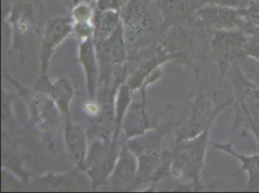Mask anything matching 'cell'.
I'll use <instances>...</instances> for the list:
<instances>
[{
    "instance_id": "6da1fadb",
    "label": "cell",
    "mask_w": 259,
    "mask_h": 193,
    "mask_svg": "<svg viewBox=\"0 0 259 193\" xmlns=\"http://www.w3.org/2000/svg\"><path fill=\"white\" fill-rule=\"evenodd\" d=\"M199 75L194 74V86L182 103L177 105L168 104L164 108L169 116L166 124L173 130V144L201 133L209 124L215 123L225 108L233 104L234 98L230 96L227 101L215 105L214 96L212 98L197 89Z\"/></svg>"
},
{
    "instance_id": "7a4b0ae2",
    "label": "cell",
    "mask_w": 259,
    "mask_h": 193,
    "mask_svg": "<svg viewBox=\"0 0 259 193\" xmlns=\"http://www.w3.org/2000/svg\"><path fill=\"white\" fill-rule=\"evenodd\" d=\"M121 23L129 54L159 43L165 32L156 0H128Z\"/></svg>"
},
{
    "instance_id": "3957f363",
    "label": "cell",
    "mask_w": 259,
    "mask_h": 193,
    "mask_svg": "<svg viewBox=\"0 0 259 193\" xmlns=\"http://www.w3.org/2000/svg\"><path fill=\"white\" fill-rule=\"evenodd\" d=\"M213 31L198 22L167 29L160 43L168 53L171 62L190 67L194 74L200 73L201 66L210 58Z\"/></svg>"
},
{
    "instance_id": "277c9868",
    "label": "cell",
    "mask_w": 259,
    "mask_h": 193,
    "mask_svg": "<svg viewBox=\"0 0 259 193\" xmlns=\"http://www.w3.org/2000/svg\"><path fill=\"white\" fill-rule=\"evenodd\" d=\"M233 89L234 118L230 134L241 129L239 134L253 133L259 144V85L244 74L240 64L234 65L227 73Z\"/></svg>"
},
{
    "instance_id": "5b68a950",
    "label": "cell",
    "mask_w": 259,
    "mask_h": 193,
    "mask_svg": "<svg viewBox=\"0 0 259 193\" xmlns=\"http://www.w3.org/2000/svg\"><path fill=\"white\" fill-rule=\"evenodd\" d=\"M214 123L209 124L198 135L173 144L170 177L175 180L190 182L194 191L205 188L201 181L206 154L211 144L210 132Z\"/></svg>"
},
{
    "instance_id": "8992f818",
    "label": "cell",
    "mask_w": 259,
    "mask_h": 193,
    "mask_svg": "<svg viewBox=\"0 0 259 193\" xmlns=\"http://www.w3.org/2000/svg\"><path fill=\"white\" fill-rule=\"evenodd\" d=\"M4 76L11 82L18 91V95L23 99L29 110L31 121L49 148H54V136L61 124L59 108L50 96L33 88L20 84L11 75Z\"/></svg>"
},
{
    "instance_id": "52a82bcc",
    "label": "cell",
    "mask_w": 259,
    "mask_h": 193,
    "mask_svg": "<svg viewBox=\"0 0 259 193\" xmlns=\"http://www.w3.org/2000/svg\"><path fill=\"white\" fill-rule=\"evenodd\" d=\"M100 67V86H119L126 81L128 46L122 23L108 39L94 42Z\"/></svg>"
},
{
    "instance_id": "ba28073f",
    "label": "cell",
    "mask_w": 259,
    "mask_h": 193,
    "mask_svg": "<svg viewBox=\"0 0 259 193\" xmlns=\"http://www.w3.org/2000/svg\"><path fill=\"white\" fill-rule=\"evenodd\" d=\"M248 34L241 29L214 31L211 40L210 59L218 66V88L234 65L248 58Z\"/></svg>"
},
{
    "instance_id": "9c48e42d",
    "label": "cell",
    "mask_w": 259,
    "mask_h": 193,
    "mask_svg": "<svg viewBox=\"0 0 259 193\" xmlns=\"http://www.w3.org/2000/svg\"><path fill=\"white\" fill-rule=\"evenodd\" d=\"M167 62H171V58L160 42L149 47L131 53L126 62L127 78L125 82L134 93L140 90L145 81L161 69L162 65Z\"/></svg>"
},
{
    "instance_id": "30bf717a",
    "label": "cell",
    "mask_w": 259,
    "mask_h": 193,
    "mask_svg": "<svg viewBox=\"0 0 259 193\" xmlns=\"http://www.w3.org/2000/svg\"><path fill=\"white\" fill-rule=\"evenodd\" d=\"M122 145V144H121ZM121 149L112 143L101 140H90L83 172L91 181V188L97 190L101 185L108 184Z\"/></svg>"
},
{
    "instance_id": "8fae6325",
    "label": "cell",
    "mask_w": 259,
    "mask_h": 193,
    "mask_svg": "<svg viewBox=\"0 0 259 193\" xmlns=\"http://www.w3.org/2000/svg\"><path fill=\"white\" fill-rule=\"evenodd\" d=\"M10 13L3 18L4 27L8 28L11 53L22 49L36 30L37 18L32 2H16Z\"/></svg>"
},
{
    "instance_id": "7c38bea8",
    "label": "cell",
    "mask_w": 259,
    "mask_h": 193,
    "mask_svg": "<svg viewBox=\"0 0 259 193\" xmlns=\"http://www.w3.org/2000/svg\"><path fill=\"white\" fill-rule=\"evenodd\" d=\"M197 22L210 31H226L241 29L246 30L248 24L245 10H237L209 3L195 10Z\"/></svg>"
},
{
    "instance_id": "4fadbf2b",
    "label": "cell",
    "mask_w": 259,
    "mask_h": 193,
    "mask_svg": "<svg viewBox=\"0 0 259 193\" xmlns=\"http://www.w3.org/2000/svg\"><path fill=\"white\" fill-rule=\"evenodd\" d=\"M162 76V71L159 69L145 81V83L140 89L141 100L132 102L130 104L122 125V135L124 140L137 137L155 127L150 124L146 112V94L147 88L158 81Z\"/></svg>"
},
{
    "instance_id": "5bb4252c",
    "label": "cell",
    "mask_w": 259,
    "mask_h": 193,
    "mask_svg": "<svg viewBox=\"0 0 259 193\" xmlns=\"http://www.w3.org/2000/svg\"><path fill=\"white\" fill-rule=\"evenodd\" d=\"M72 32L73 21L70 16L55 17L48 22L40 43L39 60L41 74H48L55 51Z\"/></svg>"
},
{
    "instance_id": "9a60e30c",
    "label": "cell",
    "mask_w": 259,
    "mask_h": 193,
    "mask_svg": "<svg viewBox=\"0 0 259 193\" xmlns=\"http://www.w3.org/2000/svg\"><path fill=\"white\" fill-rule=\"evenodd\" d=\"M84 174L77 167L64 174L48 173L42 177L33 179L28 186L32 190L41 191L84 190L87 188V181H90L89 178L84 177Z\"/></svg>"
},
{
    "instance_id": "2e32d148",
    "label": "cell",
    "mask_w": 259,
    "mask_h": 193,
    "mask_svg": "<svg viewBox=\"0 0 259 193\" xmlns=\"http://www.w3.org/2000/svg\"><path fill=\"white\" fill-rule=\"evenodd\" d=\"M33 89L50 96L63 116L68 117L70 114V108L75 96V88L72 82L65 78L58 77L53 78L48 74H41L37 77Z\"/></svg>"
},
{
    "instance_id": "e0dca14e",
    "label": "cell",
    "mask_w": 259,
    "mask_h": 193,
    "mask_svg": "<svg viewBox=\"0 0 259 193\" xmlns=\"http://www.w3.org/2000/svg\"><path fill=\"white\" fill-rule=\"evenodd\" d=\"M138 170V158L125 141L121 145L118 159L108 180L110 188L113 191H132L137 181Z\"/></svg>"
},
{
    "instance_id": "ac0fdd59",
    "label": "cell",
    "mask_w": 259,
    "mask_h": 193,
    "mask_svg": "<svg viewBox=\"0 0 259 193\" xmlns=\"http://www.w3.org/2000/svg\"><path fill=\"white\" fill-rule=\"evenodd\" d=\"M164 30L197 22L195 10L190 0H156Z\"/></svg>"
},
{
    "instance_id": "d6986e66",
    "label": "cell",
    "mask_w": 259,
    "mask_h": 193,
    "mask_svg": "<svg viewBox=\"0 0 259 193\" xmlns=\"http://www.w3.org/2000/svg\"><path fill=\"white\" fill-rule=\"evenodd\" d=\"M63 133L66 148L75 162L76 167L83 171L90 143L87 128L77 123L67 122Z\"/></svg>"
},
{
    "instance_id": "ffe728a7",
    "label": "cell",
    "mask_w": 259,
    "mask_h": 193,
    "mask_svg": "<svg viewBox=\"0 0 259 193\" xmlns=\"http://www.w3.org/2000/svg\"><path fill=\"white\" fill-rule=\"evenodd\" d=\"M77 59L85 75L88 96L94 99L100 85V67L93 39L79 42Z\"/></svg>"
},
{
    "instance_id": "44dd1931",
    "label": "cell",
    "mask_w": 259,
    "mask_h": 193,
    "mask_svg": "<svg viewBox=\"0 0 259 193\" xmlns=\"http://www.w3.org/2000/svg\"><path fill=\"white\" fill-rule=\"evenodd\" d=\"M242 135L239 134L234 139L227 142V143H219V142H211L210 146L216 150L227 153L228 155L232 156L234 159L240 161L241 166L240 170L236 173V175H240L242 172H247L248 174V182L247 186L249 190H255L259 188V154L254 155H245L240 154L237 151L234 150L233 144L235 141L241 138Z\"/></svg>"
},
{
    "instance_id": "7402d4cb",
    "label": "cell",
    "mask_w": 259,
    "mask_h": 193,
    "mask_svg": "<svg viewBox=\"0 0 259 193\" xmlns=\"http://www.w3.org/2000/svg\"><path fill=\"white\" fill-rule=\"evenodd\" d=\"M2 142V168L15 174L23 183L28 185L30 182V175L23 168L26 161V156L22 150H20L15 142H12V140L7 137L5 132H3Z\"/></svg>"
},
{
    "instance_id": "603a6c76",
    "label": "cell",
    "mask_w": 259,
    "mask_h": 193,
    "mask_svg": "<svg viewBox=\"0 0 259 193\" xmlns=\"http://www.w3.org/2000/svg\"><path fill=\"white\" fill-rule=\"evenodd\" d=\"M94 42L108 39L121 24V12L115 10H98L93 17Z\"/></svg>"
},
{
    "instance_id": "cb8c5ba5",
    "label": "cell",
    "mask_w": 259,
    "mask_h": 193,
    "mask_svg": "<svg viewBox=\"0 0 259 193\" xmlns=\"http://www.w3.org/2000/svg\"><path fill=\"white\" fill-rule=\"evenodd\" d=\"M95 11V3L77 2L75 3L69 16L71 17L73 22H93Z\"/></svg>"
},
{
    "instance_id": "d4e9b609",
    "label": "cell",
    "mask_w": 259,
    "mask_h": 193,
    "mask_svg": "<svg viewBox=\"0 0 259 193\" xmlns=\"http://www.w3.org/2000/svg\"><path fill=\"white\" fill-rule=\"evenodd\" d=\"M94 24L93 22H73V32L78 42L94 39Z\"/></svg>"
},
{
    "instance_id": "484cf974",
    "label": "cell",
    "mask_w": 259,
    "mask_h": 193,
    "mask_svg": "<svg viewBox=\"0 0 259 193\" xmlns=\"http://www.w3.org/2000/svg\"><path fill=\"white\" fill-rule=\"evenodd\" d=\"M245 16L247 21V28L259 26V0H253L248 9L245 10ZM245 30V32H246Z\"/></svg>"
},
{
    "instance_id": "4316f807",
    "label": "cell",
    "mask_w": 259,
    "mask_h": 193,
    "mask_svg": "<svg viewBox=\"0 0 259 193\" xmlns=\"http://www.w3.org/2000/svg\"><path fill=\"white\" fill-rule=\"evenodd\" d=\"M128 0H96L95 6L98 10H115L121 12Z\"/></svg>"
},
{
    "instance_id": "83f0119b",
    "label": "cell",
    "mask_w": 259,
    "mask_h": 193,
    "mask_svg": "<svg viewBox=\"0 0 259 193\" xmlns=\"http://www.w3.org/2000/svg\"><path fill=\"white\" fill-rule=\"evenodd\" d=\"M248 57L259 61V33H248Z\"/></svg>"
},
{
    "instance_id": "f1b7e54d",
    "label": "cell",
    "mask_w": 259,
    "mask_h": 193,
    "mask_svg": "<svg viewBox=\"0 0 259 193\" xmlns=\"http://www.w3.org/2000/svg\"><path fill=\"white\" fill-rule=\"evenodd\" d=\"M252 1L253 0H213V3L237 10H246L250 6Z\"/></svg>"
},
{
    "instance_id": "f546056e",
    "label": "cell",
    "mask_w": 259,
    "mask_h": 193,
    "mask_svg": "<svg viewBox=\"0 0 259 193\" xmlns=\"http://www.w3.org/2000/svg\"><path fill=\"white\" fill-rule=\"evenodd\" d=\"M191 4L193 6L194 10H197L198 8H200L201 6L209 4V3H213V0H190Z\"/></svg>"
},
{
    "instance_id": "4dcf8cb0",
    "label": "cell",
    "mask_w": 259,
    "mask_h": 193,
    "mask_svg": "<svg viewBox=\"0 0 259 193\" xmlns=\"http://www.w3.org/2000/svg\"><path fill=\"white\" fill-rule=\"evenodd\" d=\"M250 79H251V80H253L255 83H257L259 85V72H257V73H254V74L252 75V76L250 77Z\"/></svg>"
},
{
    "instance_id": "1f68e13d",
    "label": "cell",
    "mask_w": 259,
    "mask_h": 193,
    "mask_svg": "<svg viewBox=\"0 0 259 193\" xmlns=\"http://www.w3.org/2000/svg\"><path fill=\"white\" fill-rule=\"evenodd\" d=\"M250 32L259 33V26H255V27H249V28H248V29L246 30V33H247V34Z\"/></svg>"
},
{
    "instance_id": "d6a6232c",
    "label": "cell",
    "mask_w": 259,
    "mask_h": 193,
    "mask_svg": "<svg viewBox=\"0 0 259 193\" xmlns=\"http://www.w3.org/2000/svg\"><path fill=\"white\" fill-rule=\"evenodd\" d=\"M77 2H88V3H95L96 0H76V3Z\"/></svg>"
},
{
    "instance_id": "836d02e7",
    "label": "cell",
    "mask_w": 259,
    "mask_h": 193,
    "mask_svg": "<svg viewBox=\"0 0 259 193\" xmlns=\"http://www.w3.org/2000/svg\"><path fill=\"white\" fill-rule=\"evenodd\" d=\"M73 2H74V4H75V3H76V0H73Z\"/></svg>"
}]
</instances>
